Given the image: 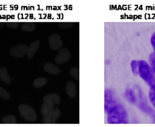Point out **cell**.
<instances>
[{
	"label": "cell",
	"mask_w": 155,
	"mask_h": 127,
	"mask_svg": "<svg viewBox=\"0 0 155 127\" xmlns=\"http://www.w3.org/2000/svg\"><path fill=\"white\" fill-rule=\"evenodd\" d=\"M49 45L52 50L57 51L61 49V48L63 46V42L58 34H53L49 38Z\"/></svg>",
	"instance_id": "obj_5"
},
{
	"label": "cell",
	"mask_w": 155,
	"mask_h": 127,
	"mask_svg": "<svg viewBox=\"0 0 155 127\" xmlns=\"http://www.w3.org/2000/svg\"><path fill=\"white\" fill-rule=\"evenodd\" d=\"M47 78L44 77H39L36 78L33 82V85L35 88H40L43 87L47 84Z\"/></svg>",
	"instance_id": "obj_16"
},
{
	"label": "cell",
	"mask_w": 155,
	"mask_h": 127,
	"mask_svg": "<svg viewBox=\"0 0 155 127\" xmlns=\"http://www.w3.org/2000/svg\"><path fill=\"white\" fill-rule=\"evenodd\" d=\"M125 95H126V97L127 98V100L130 102L134 103L136 102V97L134 95V92L133 91L132 89H130V88L127 89Z\"/></svg>",
	"instance_id": "obj_17"
},
{
	"label": "cell",
	"mask_w": 155,
	"mask_h": 127,
	"mask_svg": "<svg viewBox=\"0 0 155 127\" xmlns=\"http://www.w3.org/2000/svg\"><path fill=\"white\" fill-rule=\"evenodd\" d=\"M61 114V112L58 108H54L49 113L44 116L43 122L46 124H53L58 119Z\"/></svg>",
	"instance_id": "obj_7"
},
{
	"label": "cell",
	"mask_w": 155,
	"mask_h": 127,
	"mask_svg": "<svg viewBox=\"0 0 155 127\" xmlns=\"http://www.w3.org/2000/svg\"><path fill=\"white\" fill-rule=\"evenodd\" d=\"M44 70L47 73L53 74V75H58L61 72V69L58 66L54 65L51 63H46L43 66Z\"/></svg>",
	"instance_id": "obj_10"
},
{
	"label": "cell",
	"mask_w": 155,
	"mask_h": 127,
	"mask_svg": "<svg viewBox=\"0 0 155 127\" xmlns=\"http://www.w3.org/2000/svg\"><path fill=\"white\" fill-rule=\"evenodd\" d=\"M0 80L7 84H9L11 83V78L8 74L7 69L4 67L0 68Z\"/></svg>",
	"instance_id": "obj_13"
},
{
	"label": "cell",
	"mask_w": 155,
	"mask_h": 127,
	"mask_svg": "<svg viewBox=\"0 0 155 127\" xmlns=\"http://www.w3.org/2000/svg\"><path fill=\"white\" fill-rule=\"evenodd\" d=\"M36 28V24L34 22H24L22 24L21 29L24 32H33Z\"/></svg>",
	"instance_id": "obj_15"
},
{
	"label": "cell",
	"mask_w": 155,
	"mask_h": 127,
	"mask_svg": "<svg viewBox=\"0 0 155 127\" xmlns=\"http://www.w3.org/2000/svg\"><path fill=\"white\" fill-rule=\"evenodd\" d=\"M79 68L78 67H73L71 69L69 70V74L72 77L74 78L76 80H79Z\"/></svg>",
	"instance_id": "obj_21"
},
{
	"label": "cell",
	"mask_w": 155,
	"mask_h": 127,
	"mask_svg": "<svg viewBox=\"0 0 155 127\" xmlns=\"http://www.w3.org/2000/svg\"><path fill=\"white\" fill-rule=\"evenodd\" d=\"M71 57V53L67 48H62L59 50L58 55L55 58V62L57 64H62L67 62Z\"/></svg>",
	"instance_id": "obj_8"
},
{
	"label": "cell",
	"mask_w": 155,
	"mask_h": 127,
	"mask_svg": "<svg viewBox=\"0 0 155 127\" xmlns=\"http://www.w3.org/2000/svg\"><path fill=\"white\" fill-rule=\"evenodd\" d=\"M28 47L25 44H20L13 47L10 51L12 56L16 58L23 57L27 52Z\"/></svg>",
	"instance_id": "obj_6"
},
{
	"label": "cell",
	"mask_w": 155,
	"mask_h": 127,
	"mask_svg": "<svg viewBox=\"0 0 155 127\" xmlns=\"http://www.w3.org/2000/svg\"><path fill=\"white\" fill-rule=\"evenodd\" d=\"M119 104L115 94L111 90H107L106 92V109L107 112Z\"/></svg>",
	"instance_id": "obj_4"
},
{
	"label": "cell",
	"mask_w": 155,
	"mask_h": 127,
	"mask_svg": "<svg viewBox=\"0 0 155 127\" xmlns=\"http://www.w3.org/2000/svg\"><path fill=\"white\" fill-rule=\"evenodd\" d=\"M73 23L72 22H61L58 23V26L61 29H68L73 26Z\"/></svg>",
	"instance_id": "obj_23"
},
{
	"label": "cell",
	"mask_w": 155,
	"mask_h": 127,
	"mask_svg": "<svg viewBox=\"0 0 155 127\" xmlns=\"http://www.w3.org/2000/svg\"><path fill=\"white\" fill-rule=\"evenodd\" d=\"M131 67L132 72L134 76H138L139 74V60H133L131 62Z\"/></svg>",
	"instance_id": "obj_18"
},
{
	"label": "cell",
	"mask_w": 155,
	"mask_h": 127,
	"mask_svg": "<svg viewBox=\"0 0 155 127\" xmlns=\"http://www.w3.org/2000/svg\"><path fill=\"white\" fill-rule=\"evenodd\" d=\"M151 43H152V45L154 50V53H155V32L153 34L152 37H151Z\"/></svg>",
	"instance_id": "obj_26"
},
{
	"label": "cell",
	"mask_w": 155,
	"mask_h": 127,
	"mask_svg": "<svg viewBox=\"0 0 155 127\" xmlns=\"http://www.w3.org/2000/svg\"><path fill=\"white\" fill-rule=\"evenodd\" d=\"M1 120L4 124H15L17 122V119L13 115H9L4 117Z\"/></svg>",
	"instance_id": "obj_19"
},
{
	"label": "cell",
	"mask_w": 155,
	"mask_h": 127,
	"mask_svg": "<svg viewBox=\"0 0 155 127\" xmlns=\"http://www.w3.org/2000/svg\"><path fill=\"white\" fill-rule=\"evenodd\" d=\"M139 74L148 85L152 86L155 84V78L152 68L144 60H139Z\"/></svg>",
	"instance_id": "obj_2"
},
{
	"label": "cell",
	"mask_w": 155,
	"mask_h": 127,
	"mask_svg": "<svg viewBox=\"0 0 155 127\" xmlns=\"http://www.w3.org/2000/svg\"><path fill=\"white\" fill-rule=\"evenodd\" d=\"M18 111L24 119L29 122H35L37 119V115L35 110L26 104H21L18 106Z\"/></svg>",
	"instance_id": "obj_3"
},
{
	"label": "cell",
	"mask_w": 155,
	"mask_h": 127,
	"mask_svg": "<svg viewBox=\"0 0 155 127\" xmlns=\"http://www.w3.org/2000/svg\"><path fill=\"white\" fill-rule=\"evenodd\" d=\"M19 25L20 23L19 22H6V23H5V25L7 27L13 29L18 28Z\"/></svg>",
	"instance_id": "obj_25"
},
{
	"label": "cell",
	"mask_w": 155,
	"mask_h": 127,
	"mask_svg": "<svg viewBox=\"0 0 155 127\" xmlns=\"http://www.w3.org/2000/svg\"><path fill=\"white\" fill-rule=\"evenodd\" d=\"M0 98L4 100H9L11 98V95L9 92L0 86Z\"/></svg>",
	"instance_id": "obj_22"
},
{
	"label": "cell",
	"mask_w": 155,
	"mask_h": 127,
	"mask_svg": "<svg viewBox=\"0 0 155 127\" xmlns=\"http://www.w3.org/2000/svg\"><path fill=\"white\" fill-rule=\"evenodd\" d=\"M107 121L109 124H119L127 123V113L121 104L112 109L108 112Z\"/></svg>",
	"instance_id": "obj_1"
},
{
	"label": "cell",
	"mask_w": 155,
	"mask_h": 127,
	"mask_svg": "<svg viewBox=\"0 0 155 127\" xmlns=\"http://www.w3.org/2000/svg\"><path fill=\"white\" fill-rule=\"evenodd\" d=\"M40 45V41L39 40H36L30 45L29 47H28L27 52V56L28 58H32L37 53L38 49H39Z\"/></svg>",
	"instance_id": "obj_11"
},
{
	"label": "cell",
	"mask_w": 155,
	"mask_h": 127,
	"mask_svg": "<svg viewBox=\"0 0 155 127\" xmlns=\"http://www.w3.org/2000/svg\"><path fill=\"white\" fill-rule=\"evenodd\" d=\"M149 98L153 106L155 108V84L151 86L149 91Z\"/></svg>",
	"instance_id": "obj_20"
},
{
	"label": "cell",
	"mask_w": 155,
	"mask_h": 127,
	"mask_svg": "<svg viewBox=\"0 0 155 127\" xmlns=\"http://www.w3.org/2000/svg\"><path fill=\"white\" fill-rule=\"evenodd\" d=\"M150 64L151 68L153 71V73L155 74V53L153 52L150 55Z\"/></svg>",
	"instance_id": "obj_24"
},
{
	"label": "cell",
	"mask_w": 155,
	"mask_h": 127,
	"mask_svg": "<svg viewBox=\"0 0 155 127\" xmlns=\"http://www.w3.org/2000/svg\"><path fill=\"white\" fill-rule=\"evenodd\" d=\"M5 25V23H2V22H0V29H1L2 28L4 27V25Z\"/></svg>",
	"instance_id": "obj_27"
},
{
	"label": "cell",
	"mask_w": 155,
	"mask_h": 127,
	"mask_svg": "<svg viewBox=\"0 0 155 127\" xmlns=\"http://www.w3.org/2000/svg\"><path fill=\"white\" fill-rule=\"evenodd\" d=\"M43 101H50L55 105H59L61 103V98L56 94H49L44 97Z\"/></svg>",
	"instance_id": "obj_14"
},
{
	"label": "cell",
	"mask_w": 155,
	"mask_h": 127,
	"mask_svg": "<svg viewBox=\"0 0 155 127\" xmlns=\"http://www.w3.org/2000/svg\"><path fill=\"white\" fill-rule=\"evenodd\" d=\"M55 104L50 101H43V104L41 107V112L43 116H46L53 110Z\"/></svg>",
	"instance_id": "obj_12"
},
{
	"label": "cell",
	"mask_w": 155,
	"mask_h": 127,
	"mask_svg": "<svg viewBox=\"0 0 155 127\" xmlns=\"http://www.w3.org/2000/svg\"><path fill=\"white\" fill-rule=\"evenodd\" d=\"M66 92L71 98H74L77 94V87L73 82H68L66 85Z\"/></svg>",
	"instance_id": "obj_9"
}]
</instances>
